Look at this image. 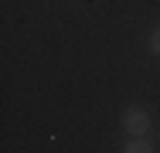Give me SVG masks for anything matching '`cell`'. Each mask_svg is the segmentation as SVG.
I'll return each mask as SVG.
<instances>
[{
  "label": "cell",
  "instance_id": "cell-1",
  "mask_svg": "<svg viewBox=\"0 0 160 153\" xmlns=\"http://www.w3.org/2000/svg\"><path fill=\"white\" fill-rule=\"evenodd\" d=\"M150 116H147V109H136V106H129L126 112H123V129H126L129 136H147L150 133Z\"/></svg>",
  "mask_w": 160,
  "mask_h": 153
},
{
  "label": "cell",
  "instance_id": "cell-2",
  "mask_svg": "<svg viewBox=\"0 0 160 153\" xmlns=\"http://www.w3.org/2000/svg\"><path fill=\"white\" fill-rule=\"evenodd\" d=\"M123 153H153V143L143 140V136H136V140H129L126 146H123Z\"/></svg>",
  "mask_w": 160,
  "mask_h": 153
},
{
  "label": "cell",
  "instance_id": "cell-3",
  "mask_svg": "<svg viewBox=\"0 0 160 153\" xmlns=\"http://www.w3.org/2000/svg\"><path fill=\"white\" fill-rule=\"evenodd\" d=\"M150 48H153V51H157V55H160V27L153 31V37H150Z\"/></svg>",
  "mask_w": 160,
  "mask_h": 153
}]
</instances>
